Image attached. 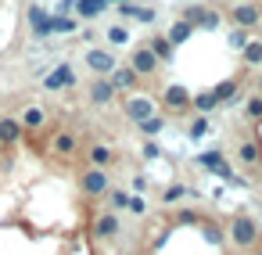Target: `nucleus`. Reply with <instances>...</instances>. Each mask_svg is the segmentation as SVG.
I'll return each mask as SVG.
<instances>
[{
	"label": "nucleus",
	"instance_id": "nucleus-16",
	"mask_svg": "<svg viewBox=\"0 0 262 255\" xmlns=\"http://www.w3.org/2000/svg\"><path fill=\"white\" fill-rule=\"evenodd\" d=\"M190 33H194V26H190V22H176V26L165 33V40L176 47V44H187V40H190Z\"/></svg>",
	"mask_w": 262,
	"mask_h": 255
},
{
	"label": "nucleus",
	"instance_id": "nucleus-25",
	"mask_svg": "<svg viewBox=\"0 0 262 255\" xmlns=\"http://www.w3.org/2000/svg\"><path fill=\"white\" fill-rule=\"evenodd\" d=\"M198 26H201V29H215V26H219V11H212V8H201V18H198Z\"/></svg>",
	"mask_w": 262,
	"mask_h": 255
},
{
	"label": "nucleus",
	"instance_id": "nucleus-18",
	"mask_svg": "<svg viewBox=\"0 0 262 255\" xmlns=\"http://www.w3.org/2000/svg\"><path fill=\"white\" fill-rule=\"evenodd\" d=\"M129 198H133L129 190L112 187V190H108V208H112V212H122V208H129Z\"/></svg>",
	"mask_w": 262,
	"mask_h": 255
},
{
	"label": "nucleus",
	"instance_id": "nucleus-26",
	"mask_svg": "<svg viewBox=\"0 0 262 255\" xmlns=\"http://www.w3.org/2000/svg\"><path fill=\"white\" fill-rule=\"evenodd\" d=\"M244 61L248 65H258L262 61V44H244Z\"/></svg>",
	"mask_w": 262,
	"mask_h": 255
},
{
	"label": "nucleus",
	"instance_id": "nucleus-22",
	"mask_svg": "<svg viewBox=\"0 0 262 255\" xmlns=\"http://www.w3.org/2000/svg\"><path fill=\"white\" fill-rule=\"evenodd\" d=\"M122 15H129V18H137V22H155V11H151V8H133V4H126Z\"/></svg>",
	"mask_w": 262,
	"mask_h": 255
},
{
	"label": "nucleus",
	"instance_id": "nucleus-2",
	"mask_svg": "<svg viewBox=\"0 0 262 255\" xmlns=\"http://www.w3.org/2000/svg\"><path fill=\"white\" fill-rule=\"evenodd\" d=\"M79 158H83L86 165H94V169H112V165L119 162V151L108 147V144H97V140H83Z\"/></svg>",
	"mask_w": 262,
	"mask_h": 255
},
{
	"label": "nucleus",
	"instance_id": "nucleus-9",
	"mask_svg": "<svg viewBox=\"0 0 262 255\" xmlns=\"http://www.w3.org/2000/svg\"><path fill=\"white\" fill-rule=\"evenodd\" d=\"M86 65H90L97 76H112V72H115V54L94 47V51H86Z\"/></svg>",
	"mask_w": 262,
	"mask_h": 255
},
{
	"label": "nucleus",
	"instance_id": "nucleus-11",
	"mask_svg": "<svg viewBox=\"0 0 262 255\" xmlns=\"http://www.w3.org/2000/svg\"><path fill=\"white\" fill-rule=\"evenodd\" d=\"M108 79H112V87H115V90H137V87H140V76H137L129 65H126V69H119V65H115V72H112Z\"/></svg>",
	"mask_w": 262,
	"mask_h": 255
},
{
	"label": "nucleus",
	"instance_id": "nucleus-24",
	"mask_svg": "<svg viewBox=\"0 0 262 255\" xmlns=\"http://www.w3.org/2000/svg\"><path fill=\"white\" fill-rule=\"evenodd\" d=\"M51 33H76V22L65 18V15H54L51 18Z\"/></svg>",
	"mask_w": 262,
	"mask_h": 255
},
{
	"label": "nucleus",
	"instance_id": "nucleus-1",
	"mask_svg": "<svg viewBox=\"0 0 262 255\" xmlns=\"http://www.w3.org/2000/svg\"><path fill=\"white\" fill-rule=\"evenodd\" d=\"M226 233H230V244L244 255H251L255 248H262V226L251 219V216H244V212H237V216H230L226 219Z\"/></svg>",
	"mask_w": 262,
	"mask_h": 255
},
{
	"label": "nucleus",
	"instance_id": "nucleus-12",
	"mask_svg": "<svg viewBox=\"0 0 262 255\" xmlns=\"http://www.w3.org/2000/svg\"><path fill=\"white\" fill-rule=\"evenodd\" d=\"M18 122H22V130H26V133L43 130V126H47V112H43V108H36V104H29V108L22 112V119H18Z\"/></svg>",
	"mask_w": 262,
	"mask_h": 255
},
{
	"label": "nucleus",
	"instance_id": "nucleus-10",
	"mask_svg": "<svg viewBox=\"0 0 262 255\" xmlns=\"http://www.w3.org/2000/svg\"><path fill=\"white\" fill-rule=\"evenodd\" d=\"M90 101H94V104H112V101H115V87H112L108 76H97V79L90 83Z\"/></svg>",
	"mask_w": 262,
	"mask_h": 255
},
{
	"label": "nucleus",
	"instance_id": "nucleus-21",
	"mask_svg": "<svg viewBox=\"0 0 262 255\" xmlns=\"http://www.w3.org/2000/svg\"><path fill=\"white\" fill-rule=\"evenodd\" d=\"M104 4H108V0H76V8H79V15H83V18L101 15V11H104Z\"/></svg>",
	"mask_w": 262,
	"mask_h": 255
},
{
	"label": "nucleus",
	"instance_id": "nucleus-4",
	"mask_svg": "<svg viewBox=\"0 0 262 255\" xmlns=\"http://www.w3.org/2000/svg\"><path fill=\"white\" fill-rule=\"evenodd\" d=\"M162 104H165V115H190V112H194V104H190V94H187L180 83L165 87V94H162Z\"/></svg>",
	"mask_w": 262,
	"mask_h": 255
},
{
	"label": "nucleus",
	"instance_id": "nucleus-14",
	"mask_svg": "<svg viewBox=\"0 0 262 255\" xmlns=\"http://www.w3.org/2000/svg\"><path fill=\"white\" fill-rule=\"evenodd\" d=\"M248 137H251V140H255V147H258V162H255V169H251L248 176L262 187V119H258V122H251V133H248Z\"/></svg>",
	"mask_w": 262,
	"mask_h": 255
},
{
	"label": "nucleus",
	"instance_id": "nucleus-7",
	"mask_svg": "<svg viewBox=\"0 0 262 255\" xmlns=\"http://www.w3.org/2000/svg\"><path fill=\"white\" fill-rule=\"evenodd\" d=\"M129 69H133L137 76H155V69H158L155 51H151V47H137V51L129 54Z\"/></svg>",
	"mask_w": 262,
	"mask_h": 255
},
{
	"label": "nucleus",
	"instance_id": "nucleus-31",
	"mask_svg": "<svg viewBox=\"0 0 262 255\" xmlns=\"http://www.w3.org/2000/svg\"><path fill=\"white\" fill-rule=\"evenodd\" d=\"M255 94H258V97H262V76H258V83H255Z\"/></svg>",
	"mask_w": 262,
	"mask_h": 255
},
{
	"label": "nucleus",
	"instance_id": "nucleus-32",
	"mask_svg": "<svg viewBox=\"0 0 262 255\" xmlns=\"http://www.w3.org/2000/svg\"><path fill=\"white\" fill-rule=\"evenodd\" d=\"M0 151H4V147H0Z\"/></svg>",
	"mask_w": 262,
	"mask_h": 255
},
{
	"label": "nucleus",
	"instance_id": "nucleus-13",
	"mask_svg": "<svg viewBox=\"0 0 262 255\" xmlns=\"http://www.w3.org/2000/svg\"><path fill=\"white\" fill-rule=\"evenodd\" d=\"M233 22H237L241 29L258 26V8H255V4H237V8H233Z\"/></svg>",
	"mask_w": 262,
	"mask_h": 255
},
{
	"label": "nucleus",
	"instance_id": "nucleus-8",
	"mask_svg": "<svg viewBox=\"0 0 262 255\" xmlns=\"http://www.w3.org/2000/svg\"><path fill=\"white\" fill-rule=\"evenodd\" d=\"M43 87H47V90H72V87H76V69H72V65L51 69L47 79H43Z\"/></svg>",
	"mask_w": 262,
	"mask_h": 255
},
{
	"label": "nucleus",
	"instance_id": "nucleus-6",
	"mask_svg": "<svg viewBox=\"0 0 262 255\" xmlns=\"http://www.w3.org/2000/svg\"><path fill=\"white\" fill-rule=\"evenodd\" d=\"M22 122L15 115H0V147H18L22 144Z\"/></svg>",
	"mask_w": 262,
	"mask_h": 255
},
{
	"label": "nucleus",
	"instance_id": "nucleus-29",
	"mask_svg": "<svg viewBox=\"0 0 262 255\" xmlns=\"http://www.w3.org/2000/svg\"><path fill=\"white\" fill-rule=\"evenodd\" d=\"M129 212H133V216H144V212H147L144 198H137V194H133V198H129Z\"/></svg>",
	"mask_w": 262,
	"mask_h": 255
},
{
	"label": "nucleus",
	"instance_id": "nucleus-20",
	"mask_svg": "<svg viewBox=\"0 0 262 255\" xmlns=\"http://www.w3.org/2000/svg\"><path fill=\"white\" fill-rule=\"evenodd\" d=\"M258 119H262V97H258V94H251V97H248V104H244V122L251 126V122H258Z\"/></svg>",
	"mask_w": 262,
	"mask_h": 255
},
{
	"label": "nucleus",
	"instance_id": "nucleus-27",
	"mask_svg": "<svg viewBox=\"0 0 262 255\" xmlns=\"http://www.w3.org/2000/svg\"><path fill=\"white\" fill-rule=\"evenodd\" d=\"M108 40H112V44H126V40H129V29H126V26H112V29H108Z\"/></svg>",
	"mask_w": 262,
	"mask_h": 255
},
{
	"label": "nucleus",
	"instance_id": "nucleus-15",
	"mask_svg": "<svg viewBox=\"0 0 262 255\" xmlns=\"http://www.w3.org/2000/svg\"><path fill=\"white\" fill-rule=\"evenodd\" d=\"M237 90H241V79H226V83H219L212 90V97H215V104H226V101L237 97Z\"/></svg>",
	"mask_w": 262,
	"mask_h": 255
},
{
	"label": "nucleus",
	"instance_id": "nucleus-30",
	"mask_svg": "<svg viewBox=\"0 0 262 255\" xmlns=\"http://www.w3.org/2000/svg\"><path fill=\"white\" fill-rule=\"evenodd\" d=\"M205 130H208V122H205V115H201V119H194V122H190V137H201V133H205Z\"/></svg>",
	"mask_w": 262,
	"mask_h": 255
},
{
	"label": "nucleus",
	"instance_id": "nucleus-19",
	"mask_svg": "<svg viewBox=\"0 0 262 255\" xmlns=\"http://www.w3.org/2000/svg\"><path fill=\"white\" fill-rule=\"evenodd\" d=\"M147 47L155 51V58H158V61H172V44H169L165 36H155V40H151Z\"/></svg>",
	"mask_w": 262,
	"mask_h": 255
},
{
	"label": "nucleus",
	"instance_id": "nucleus-3",
	"mask_svg": "<svg viewBox=\"0 0 262 255\" xmlns=\"http://www.w3.org/2000/svg\"><path fill=\"white\" fill-rule=\"evenodd\" d=\"M119 233H122V219H119V212L104 208V212L94 216V241H97V244H108V241H115Z\"/></svg>",
	"mask_w": 262,
	"mask_h": 255
},
{
	"label": "nucleus",
	"instance_id": "nucleus-5",
	"mask_svg": "<svg viewBox=\"0 0 262 255\" xmlns=\"http://www.w3.org/2000/svg\"><path fill=\"white\" fill-rule=\"evenodd\" d=\"M151 115H158V108H155L151 97H129V101H126V119H129V122L140 126V122H147Z\"/></svg>",
	"mask_w": 262,
	"mask_h": 255
},
{
	"label": "nucleus",
	"instance_id": "nucleus-28",
	"mask_svg": "<svg viewBox=\"0 0 262 255\" xmlns=\"http://www.w3.org/2000/svg\"><path fill=\"white\" fill-rule=\"evenodd\" d=\"M183 194H187V187H180V183H172V187H165V201H169V205H172V201H180Z\"/></svg>",
	"mask_w": 262,
	"mask_h": 255
},
{
	"label": "nucleus",
	"instance_id": "nucleus-23",
	"mask_svg": "<svg viewBox=\"0 0 262 255\" xmlns=\"http://www.w3.org/2000/svg\"><path fill=\"white\" fill-rule=\"evenodd\" d=\"M162 126H165V115H151L147 122H140V133L144 137H155V133H162Z\"/></svg>",
	"mask_w": 262,
	"mask_h": 255
},
{
	"label": "nucleus",
	"instance_id": "nucleus-17",
	"mask_svg": "<svg viewBox=\"0 0 262 255\" xmlns=\"http://www.w3.org/2000/svg\"><path fill=\"white\" fill-rule=\"evenodd\" d=\"M29 22H33V33H36V36H47V33H51V15H43L40 8L29 11Z\"/></svg>",
	"mask_w": 262,
	"mask_h": 255
}]
</instances>
